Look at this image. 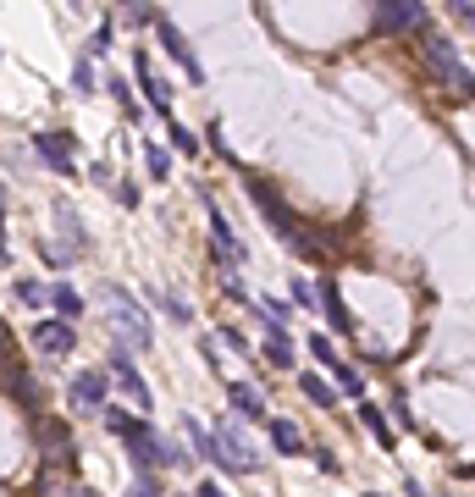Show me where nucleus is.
<instances>
[{"mask_svg": "<svg viewBox=\"0 0 475 497\" xmlns=\"http://www.w3.org/2000/svg\"><path fill=\"white\" fill-rule=\"evenodd\" d=\"M243 188H249V199H255V210L271 221V232H276V238L288 244L293 254H304V260H315V254H321V244H315L310 232H304L299 210L288 205V199H282V188H276V183H266V177H243Z\"/></svg>", "mask_w": 475, "mask_h": 497, "instance_id": "f257e3e1", "label": "nucleus"}, {"mask_svg": "<svg viewBox=\"0 0 475 497\" xmlns=\"http://www.w3.org/2000/svg\"><path fill=\"white\" fill-rule=\"evenodd\" d=\"M106 298H111V304H116V315H111V331H116V348H149V315L139 310V298L128 293V287H116V282H106Z\"/></svg>", "mask_w": 475, "mask_h": 497, "instance_id": "f03ea898", "label": "nucleus"}, {"mask_svg": "<svg viewBox=\"0 0 475 497\" xmlns=\"http://www.w3.org/2000/svg\"><path fill=\"white\" fill-rule=\"evenodd\" d=\"M128 453H133V464H139V470H166V464H182L188 453L182 448H172L166 437H161V431H155V425H133L128 431Z\"/></svg>", "mask_w": 475, "mask_h": 497, "instance_id": "7ed1b4c3", "label": "nucleus"}, {"mask_svg": "<svg viewBox=\"0 0 475 497\" xmlns=\"http://www.w3.org/2000/svg\"><path fill=\"white\" fill-rule=\"evenodd\" d=\"M155 39H161V50L182 66V73H188V83H205V66H199V56H194V45H188V33L172 22V17H161V22H155Z\"/></svg>", "mask_w": 475, "mask_h": 497, "instance_id": "20e7f679", "label": "nucleus"}, {"mask_svg": "<svg viewBox=\"0 0 475 497\" xmlns=\"http://www.w3.org/2000/svg\"><path fill=\"white\" fill-rule=\"evenodd\" d=\"M426 22V6L420 0H382V6L370 12V28L376 33H415Z\"/></svg>", "mask_w": 475, "mask_h": 497, "instance_id": "39448f33", "label": "nucleus"}, {"mask_svg": "<svg viewBox=\"0 0 475 497\" xmlns=\"http://www.w3.org/2000/svg\"><path fill=\"white\" fill-rule=\"evenodd\" d=\"M216 442H221V453H227V470H233V476H255L260 464H266L255 448H249V437H243V431H238V425H227V420L216 425Z\"/></svg>", "mask_w": 475, "mask_h": 497, "instance_id": "423d86ee", "label": "nucleus"}, {"mask_svg": "<svg viewBox=\"0 0 475 497\" xmlns=\"http://www.w3.org/2000/svg\"><path fill=\"white\" fill-rule=\"evenodd\" d=\"M133 73H139V83H144V99H149V111L172 122V89H166V78H161V73H155V61H149V50H144V45L133 50Z\"/></svg>", "mask_w": 475, "mask_h": 497, "instance_id": "0eeeda50", "label": "nucleus"}, {"mask_svg": "<svg viewBox=\"0 0 475 497\" xmlns=\"http://www.w3.org/2000/svg\"><path fill=\"white\" fill-rule=\"evenodd\" d=\"M72 144H78L72 133H39V139H34V155L50 166L55 177H72V172H78V160H72Z\"/></svg>", "mask_w": 475, "mask_h": 497, "instance_id": "6e6552de", "label": "nucleus"}, {"mask_svg": "<svg viewBox=\"0 0 475 497\" xmlns=\"http://www.w3.org/2000/svg\"><path fill=\"white\" fill-rule=\"evenodd\" d=\"M67 398H72L78 415H106V409H111V404H106V376H100V371H78L72 387H67Z\"/></svg>", "mask_w": 475, "mask_h": 497, "instance_id": "1a4fd4ad", "label": "nucleus"}, {"mask_svg": "<svg viewBox=\"0 0 475 497\" xmlns=\"http://www.w3.org/2000/svg\"><path fill=\"white\" fill-rule=\"evenodd\" d=\"M111 376H116V387L128 392L133 404H139V415H144V409H149V381L139 376V364H133V354H128V348H116V354H111Z\"/></svg>", "mask_w": 475, "mask_h": 497, "instance_id": "9d476101", "label": "nucleus"}, {"mask_svg": "<svg viewBox=\"0 0 475 497\" xmlns=\"http://www.w3.org/2000/svg\"><path fill=\"white\" fill-rule=\"evenodd\" d=\"M34 343H39V354H72L78 348V331H72V321H39L34 326Z\"/></svg>", "mask_w": 475, "mask_h": 497, "instance_id": "9b49d317", "label": "nucleus"}, {"mask_svg": "<svg viewBox=\"0 0 475 497\" xmlns=\"http://www.w3.org/2000/svg\"><path fill=\"white\" fill-rule=\"evenodd\" d=\"M227 404H233V415H243V420H271L255 381H227Z\"/></svg>", "mask_w": 475, "mask_h": 497, "instance_id": "f8f14e48", "label": "nucleus"}, {"mask_svg": "<svg viewBox=\"0 0 475 497\" xmlns=\"http://www.w3.org/2000/svg\"><path fill=\"white\" fill-rule=\"evenodd\" d=\"M426 61H431V66H437V73L448 78V83H464V78H470L464 66H459V50H454V39H426Z\"/></svg>", "mask_w": 475, "mask_h": 497, "instance_id": "ddd939ff", "label": "nucleus"}, {"mask_svg": "<svg viewBox=\"0 0 475 497\" xmlns=\"http://www.w3.org/2000/svg\"><path fill=\"white\" fill-rule=\"evenodd\" d=\"M210 238H216V260H227V265H238V260H243V244H238V232L227 227V216H221L216 205H210Z\"/></svg>", "mask_w": 475, "mask_h": 497, "instance_id": "4468645a", "label": "nucleus"}, {"mask_svg": "<svg viewBox=\"0 0 475 497\" xmlns=\"http://www.w3.org/2000/svg\"><path fill=\"white\" fill-rule=\"evenodd\" d=\"M266 431H271V442H276V453H282V458H299V453H304V431H299L293 420H282V415H276V420H266Z\"/></svg>", "mask_w": 475, "mask_h": 497, "instance_id": "2eb2a0df", "label": "nucleus"}, {"mask_svg": "<svg viewBox=\"0 0 475 497\" xmlns=\"http://www.w3.org/2000/svg\"><path fill=\"white\" fill-rule=\"evenodd\" d=\"M321 304H327L332 331H343V338H348V331H354V315H348V304H343V293H337V282H332V277L321 282Z\"/></svg>", "mask_w": 475, "mask_h": 497, "instance_id": "dca6fc26", "label": "nucleus"}, {"mask_svg": "<svg viewBox=\"0 0 475 497\" xmlns=\"http://www.w3.org/2000/svg\"><path fill=\"white\" fill-rule=\"evenodd\" d=\"M182 425H188V437H194V448H199V458H210V464H216V470H227V453H221V442H216V431H205V425H199L194 415H188Z\"/></svg>", "mask_w": 475, "mask_h": 497, "instance_id": "f3484780", "label": "nucleus"}, {"mask_svg": "<svg viewBox=\"0 0 475 497\" xmlns=\"http://www.w3.org/2000/svg\"><path fill=\"white\" fill-rule=\"evenodd\" d=\"M260 359L271 364V371H293V343H288V331H266Z\"/></svg>", "mask_w": 475, "mask_h": 497, "instance_id": "a211bd4d", "label": "nucleus"}, {"mask_svg": "<svg viewBox=\"0 0 475 497\" xmlns=\"http://www.w3.org/2000/svg\"><path fill=\"white\" fill-rule=\"evenodd\" d=\"M50 304H55V321H78L83 315V298L72 282H50Z\"/></svg>", "mask_w": 475, "mask_h": 497, "instance_id": "6ab92c4d", "label": "nucleus"}, {"mask_svg": "<svg viewBox=\"0 0 475 497\" xmlns=\"http://www.w3.org/2000/svg\"><path fill=\"white\" fill-rule=\"evenodd\" d=\"M299 387H304V398H310L315 409H337V387H332V381H321L315 371H304V376H299Z\"/></svg>", "mask_w": 475, "mask_h": 497, "instance_id": "aec40b11", "label": "nucleus"}, {"mask_svg": "<svg viewBox=\"0 0 475 497\" xmlns=\"http://www.w3.org/2000/svg\"><path fill=\"white\" fill-rule=\"evenodd\" d=\"M255 310H260V321H266L271 331H288V315H293L288 298H271V293H266V298H255Z\"/></svg>", "mask_w": 475, "mask_h": 497, "instance_id": "412c9836", "label": "nucleus"}, {"mask_svg": "<svg viewBox=\"0 0 475 497\" xmlns=\"http://www.w3.org/2000/svg\"><path fill=\"white\" fill-rule=\"evenodd\" d=\"M39 442H45V458H72V442H67V431H61V425L39 420Z\"/></svg>", "mask_w": 475, "mask_h": 497, "instance_id": "4be33fe9", "label": "nucleus"}, {"mask_svg": "<svg viewBox=\"0 0 475 497\" xmlns=\"http://www.w3.org/2000/svg\"><path fill=\"white\" fill-rule=\"evenodd\" d=\"M360 420L370 425V437H376V442H382V448H393V425L382 420V409H376V404H365V398H360Z\"/></svg>", "mask_w": 475, "mask_h": 497, "instance_id": "5701e85b", "label": "nucleus"}, {"mask_svg": "<svg viewBox=\"0 0 475 497\" xmlns=\"http://www.w3.org/2000/svg\"><path fill=\"white\" fill-rule=\"evenodd\" d=\"M161 17H166V12H155V6H122V12H116L122 28H155Z\"/></svg>", "mask_w": 475, "mask_h": 497, "instance_id": "b1692460", "label": "nucleus"}, {"mask_svg": "<svg viewBox=\"0 0 475 497\" xmlns=\"http://www.w3.org/2000/svg\"><path fill=\"white\" fill-rule=\"evenodd\" d=\"M144 160H149V177H155V183L172 177V155H166L161 144H144Z\"/></svg>", "mask_w": 475, "mask_h": 497, "instance_id": "393cba45", "label": "nucleus"}, {"mask_svg": "<svg viewBox=\"0 0 475 497\" xmlns=\"http://www.w3.org/2000/svg\"><path fill=\"white\" fill-rule=\"evenodd\" d=\"M106 94H116V106H122V116H128V122H139V99L128 94V83H122V78H111V83H106Z\"/></svg>", "mask_w": 475, "mask_h": 497, "instance_id": "a878e982", "label": "nucleus"}, {"mask_svg": "<svg viewBox=\"0 0 475 497\" xmlns=\"http://www.w3.org/2000/svg\"><path fill=\"white\" fill-rule=\"evenodd\" d=\"M310 354L321 359L327 371H337V364H343V359H337V348H332V338H321V331H310Z\"/></svg>", "mask_w": 475, "mask_h": 497, "instance_id": "bb28decb", "label": "nucleus"}, {"mask_svg": "<svg viewBox=\"0 0 475 497\" xmlns=\"http://www.w3.org/2000/svg\"><path fill=\"white\" fill-rule=\"evenodd\" d=\"M332 376H337V392H348V398H365V376H360V371H348V364H337Z\"/></svg>", "mask_w": 475, "mask_h": 497, "instance_id": "cd10ccee", "label": "nucleus"}, {"mask_svg": "<svg viewBox=\"0 0 475 497\" xmlns=\"http://www.w3.org/2000/svg\"><path fill=\"white\" fill-rule=\"evenodd\" d=\"M17 298H22V304H50V287L34 282V277H22V282H17Z\"/></svg>", "mask_w": 475, "mask_h": 497, "instance_id": "c85d7f7f", "label": "nucleus"}, {"mask_svg": "<svg viewBox=\"0 0 475 497\" xmlns=\"http://www.w3.org/2000/svg\"><path fill=\"white\" fill-rule=\"evenodd\" d=\"M133 497H166V486L155 481V470H139L133 476Z\"/></svg>", "mask_w": 475, "mask_h": 497, "instance_id": "c756f323", "label": "nucleus"}, {"mask_svg": "<svg viewBox=\"0 0 475 497\" xmlns=\"http://www.w3.org/2000/svg\"><path fill=\"white\" fill-rule=\"evenodd\" d=\"M172 150H177V155H199V139H194L182 122H172Z\"/></svg>", "mask_w": 475, "mask_h": 497, "instance_id": "7c9ffc66", "label": "nucleus"}, {"mask_svg": "<svg viewBox=\"0 0 475 497\" xmlns=\"http://www.w3.org/2000/svg\"><path fill=\"white\" fill-rule=\"evenodd\" d=\"M100 420H106V431H116V437H128V431H133V425H139V420H133V415H128V409H106V415H100Z\"/></svg>", "mask_w": 475, "mask_h": 497, "instance_id": "2f4dec72", "label": "nucleus"}, {"mask_svg": "<svg viewBox=\"0 0 475 497\" xmlns=\"http://www.w3.org/2000/svg\"><path fill=\"white\" fill-rule=\"evenodd\" d=\"M161 304H166V315H172L177 326H188V321H194V310H188V304H182L177 293H161Z\"/></svg>", "mask_w": 475, "mask_h": 497, "instance_id": "473e14b6", "label": "nucleus"}, {"mask_svg": "<svg viewBox=\"0 0 475 497\" xmlns=\"http://www.w3.org/2000/svg\"><path fill=\"white\" fill-rule=\"evenodd\" d=\"M221 293H227V298H238V304H249V287H243V282H238L233 271H227V277H221Z\"/></svg>", "mask_w": 475, "mask_h": 497, "instance_id": "72a5a7b5", "label": "nucleus"}, {"mask_svg": "<svg viewBox=\"0 0 475 497\" xmlns=\"http://www.w3.org/2000/svg\"><path fill=\"white\" fill-rule=\"evenodd\" d=\"M315 293H321V287L299 277V282H293V304H304V310H310V304H315Z\"/></svg>", "mask_w": 475, "mask_h": 497, "instance_id": "f704fd0d", "label": "nucleus"}, {"mask_svg": "<svg viewBox=\"0 0 475 497\" xmlns=\"http://www.w3.org/2000/svg\"><path fill=\"white\" fill-rule=\"evenodd\" d=\"M72 83H78V94H89V89H94V66H89V61H78V66H72Z\"/></svg>", "mask_w": 475, "mask_h": 497, "instance_id": "c9c22d12", "label": "nucleus"}, {"mask_svg": "<svg viewBox=\"0 0 475 497\" xmlns=\"http://www.w3.org/2000/svg\"><path fill=\"white\" fill-rule=\"evenodd\" d=\"M111 33H116V17H106V22H100V28H94V56H100V50H106V45H111Z\"/></svg>", "mask_w": 475, "mask_h": 497, "instance_id": "e433bc0d", "label": "nucleus"}, {"mask_svg": "<svg viewBox=\"0 0 475 497\" xmlns=\"http://www.w3.org/2000/svg\"><path fill=\"white\" fill-rule=\"evenodd\" d=\"M12 354H17V348H12V326L0 321V359H6V371H12Z\"/></svg>", "mask_w": 475, "mask_h": 497, "instance_id": "4c0bfd02", "label": "nucleus"}, {"mask_svg": "<svg viewBox=\"0 0 475 497\" xmlns=\"http://www.w3.org/2000/svg\"><path fill=\"white\" fill-rule=\"evenodd\" d=\"M0 260H12V249H6V188H0Z\"/></svg>", "mask_w": 475, "mask_h": 497, "instance_id": "58836bf2", "label": "nucleus"}, {"mask_svg": "<svg viewBox=\"0 0 475 497\" xmlns=\"http://www.w3.org/2000/svg\"><path fill=\"white\" fill-rule=\"evenodd\" d=\"M454 12H459L464 22H475V0H459V6H454Z\"/></svg>", "mask_w": 475, "mask_h": 497, "instance_id": "ea45409f", "label": "nucleus"}, {"mask_svg": "<svg viewBox=\"0 0 475 497\" xmlns=\"http://www.w3.org/2000/svg\"><path fill=\"white\" fill-rule=\"evenodd\" d=\"M199 497H227V492H221L216 481H205V486H199Z\"/></svg>", "mask_w": 475, "mask_h": 497, "instance_id": "a19ab883", "label": "nucleus"}, {"mask_svg": "<svg viewBox=\"0 0 475 497\" xmlns=\"http://www.w3.org/2000/svg\"><path fill=\"white\" fill-rule=\"evenodd\" d=\"M403 492H409V497H431V492H420V486H415V481H409V486H403Z\"/></svg>", "mask_w": 475, "mask_h": 497, "instance_id": "79ce46f5", "label": "nucleus"}, {"mask_svg": "<svg viewBox=\"0 0 475 497\" xmlns=\"http://www.w3.org/2000/svg\"><path fill=\"white\" fill-rule=\"evenodd\" d=\"M72 497H100V492H83V486H72Z\"/></svg>", "mask_w": 475, "mask_h": 497, "instance_id": "37998d69", "label": "nucleus"}, {"mask_svg": "<svg viewBox=\"0 0 475 497\" xmlns=\"http://www.w3.org/2000/svg\"><path fill=\"white\" fill-rule=\"evenodd\" d=\"M365 497H382V492H365Z\"/></svg>", "mask_w": 475, "mask_h": 497, "instance_id": "c03bdc74", "label": "nucleus"}]
</instances>
